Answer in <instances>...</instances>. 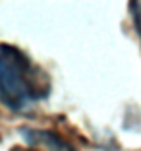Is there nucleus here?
Masks as SVG:
<instances>
[{"label":"nucleus","mask_w":141,"mask_h":151,"mask_svg":"<svg viewBox=\"0 0 141 151\" xmlns=\"http://www.w3.org/2000/svg\"><path fill=\"white\" fill-rule=\"evenodd\" d=\"M50 80L25 52L12 45H0V101L14 112L27 111L49 97Z\"/></svg>","instance_id":"obj_1"},{"label":"nucleus","mask_w":141,"mask_h":151,"mask_svg":"<svg viewBox=\"0 0 141 151\" xmlns=\"http://www.w3.org/2000/svg\"><path fill=\"white\" fill-rule=\"evenodd\" d=\"M19 136L27 143V151H75L64 138L49 130L19 128Z\"/></svg>","instance_id":"obj_2"},{"label":"nucleus","mask_w":141,"mask_h":151,"mask_svg":"<svg viewBox=\"0 0 141 151\" xmlns=\"http://www.w3.org/2000/svg\"><path fill=\"white\" fill-rule=\"evenodd\" d=\"M130 10H132V18L135 22L137 33L141 37V2H130Z\"/></svg>","instance_id":"obj_3"}]
</instances>
